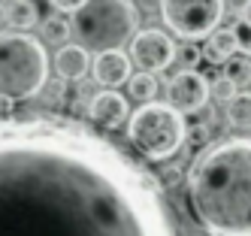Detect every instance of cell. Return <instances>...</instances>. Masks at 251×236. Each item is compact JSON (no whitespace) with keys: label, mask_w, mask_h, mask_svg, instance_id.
<instances>
[{"label":"cell","mask_w":251,"mask_h":236,"mask_svg":"<svg viewBox=\"0 0 251 236\" xmlns=\"http://www.w3.org/2000/svg\"><path fill=\"white\" fill-rule=\"evenodd\" d=\"M0 236H178L151 173L79 124L0 121Z\"/></svg>","instance_id":"1"},{"label":"cell","mask_w":251,"mask_h":236,"mask_svg":"<svg viewBox=\"0 0 251 236\" xmlns=\"http://www.w3.org/2000/svg\"><path fill=\"white\" fill-rule=\"evenodd\" d=\"M188 206L209 236H251V139L200 152L188 173Z\"/></svg>","instance_id":"2"},{"label":"cell","mask_w":251,"mask_h":236,"mask_svg":"<svg viewBox=\"0 0 251 236\" xmlns=\"http://www.w3.org/2000/svg\"><path fill=\"white\" fill-rule=\"evenodd\" d=\"M139 30V15L130 0H85L73 12L70 36L85 52H115L133 40Z\"/></svg>","instance_id":"3"},{"label":"cell","mask_w":251,"mask_h":236,"mask_svg":"<svg viewBox=\"0 0 251 236\" xmlns=\"http://www.w3.org/2000/svg\"><path fill=\"white\" fill-rule=\"evenodd\" d=\"M49 54L30 33H0V97L30 100L46 88Z\"/></svg>","instance_id":"4"},{"label":"cell","mask_w":251,"mask_h":236,"mask_svg":"<svg viewBox=\"0 0 251 236\" xmlns=\"http://www.w3.org/2000/svg\"><path fill=\"white\" fill-rule=\"evenodd\" d=\"M185 118L167 103H146L127 118V139L146 160H167L185 145Z\"/></svg>","instance_id":"5"},{"label":"cell","mask_w":251,"mask_h":236,"mask_svg":"<svg viewBox=\"0 0 251 236\" xmlns=\"http://www.w3.org/2000/svg\"><path fill=\"white\" fill-rule=\"evenodd\" d=\"M224 15V0H160L164 25L185 43L206 40L212 30L221 27Z\"/></svg>","instance_id":"6"},{"label":"cell","mask_w":251,"mask_h":236,"mask_svg":"<svg viewBox=\"0 0 251 236\" xmlns=\"http://www.w3.org/2000/svg\"><path fill=\"white\" fill-rule=\"evenodd\" d=\"M130 61L142 70V73H164L173 61H176V43L167 30L157 27H146L136 30L130 40Z\"/></svg>","instance_id":"7"},{"label":"cell","mask_w":251,"mask_h":236,"mask_svg":"<svg viewBox=\"0 0 251 236\" xmlns=\"http://www.w3.org/2000/svg\"><path fill=\"white\" fill-rule=\"evenodd\" d=\"M209 100V79L197 70H182L167 85V106H173L178 115L200 112Z\"/></svg>","instance_id":"8"},{"label":"cell","mask_w":251,"mask_h":236,"mask_svg":"<svg viewBox=\"0 0 251 236\" xmlns=\"http://www.w3.org/2000/svg\"><path fill=\"white\" fill-rule=\"evenodd\" d=\"M88 115L97 127L103 131H121L130 118V106L118 91H97V94L88 100Z\"/></svg>","instance_id":"9"},{"label":"cell","mask_w":251,"mask_h":236,"mask_svg":"<svg viewBox=\"0 0 251 236\" xmlns=\"http://www.w3.org/2000/svg\"><path fill=\"white\" fill-rule=\"evenodd\" d=\"M91 73H94V82L103 85V91H115L118 85H124L130 79V58L121 49L100 52L94 67H91Z\"/></svg>","instance_id":"10"},{"label":"cell","mask_w":251,"mask_h":236,"mask_svg":"<svg viewBox=\"0 0 251 236\" xmlns=\"http://www.w3.org/2000/svg\"><path fill=\"white\" fill-rule=\"evenodd\" d=\"M91 70V54H88L82 46H61L58 54H55V73L67 82V85H76L85 79V73Z\"/></svg>","instance_id":"11"},{"label":"cell","mask_w":251,"mask_h":236,"mask_svg":"<svg viewBox=\"0 0 251 236\" xmlns=\"http://www.w3.org/2000/svg\"><path fill=\"white\" fill-rule=\"evenodd\" d=\"M3 25L12 33H27L30 27L40 25V12L33 0H9L3 6Z\"/></svg>","instance_id":"12"},{"label":"cell","mask_w":251,"mask_h":236,"mask_svg":"<svg viewBox=\"0 0 251 236\" xmlns=\"http://www.w3.org/2000/svg\"><path fill=\"white\" fill-rule=\"evenodd\" d=\"M233 54H239L236 40H233V30L230 27H218V30H212L206 36V46L200 52V58H206L209 64H227Z\"/></svg>","instance_id":"13"},{"label":"cell","mask_w":251,"mask_h":236,"mask_svg":"<svg viewBox=\"0 0 251 236\" xmlns=\"http://www.w3.org/2000/svg\"><path fill=\"white\" fill-rule=\"evenodd\" d=\"M127 91H130V97L136 103H154L157 97V76H151V73H130V79H127Z\"/></svg>","instance_id":"14"},{"label":"cell","mask_w":251,"mask_h":236,"mask_svg":"<svg viewBox=\"0 0 251 236\" xmlns=\"http://www.w3.org/2000/svg\"><path fill=\"white\" fill-rule=\"evenodd\" d=\"M227 121L236 131H251V94L239 91L236 97L227 103Z\"/></svg>","instance_id":"15"},{"label":"cell","mask_w":251,"mask_h":236,"mask_svg":"<svg viewBox=\"0 0 251 236\" xmlns=\"http://www.w3.org/2000/svg\"><path fill=\"white\" fill-rule=\"evenodd\" d=\"M40 43H49V46H67L70 40V22L64 15H49L46 22H40Z\"/></svg>","instance_id":"16"},{"label":"cell","mask_w":251,"mask_h":236,"mask_svg":"<svg viewBox=\"0 0 251 236\" xmlns=\"http://www.w3.org/2000/svg\"><path fill=\"white\" fill-rule=\"evenodd\" d=\"M224 79H230L236 88L251 85V58H245V54H233V58L224 64Z\"/></svg>","instance_id":"17"},{"label":"cell","mask_w":251,"mask_h":236,"mask_svg":"<svg viewBox=\"0 0 251 236\" xmlns=\"http://www.w3.org/2000/svg\"><path fill=\"white\" fill-rule=\"evenodd\" d=\"M236 94H239V88L233 85L230 79H224V76L209 82V97H212L215 103H230V100L236 97Z\"/></svg>","instance_id":"18"},{"label":"cell","mask_w":251,"mask_h":236,"mask_svg":"<svg viewBox=\"0 0 251 236\" xmlns=\"http://www.w3.org/2000/svg\"><path fill=\"white\" fill-rule=\"evenodd\" d=\"M230 30H233V40H236V49L248 58L251 54V22H239L236 18V25H233Z\"/></svg>","instance_id":"19"},{"label":"cell","mask_w":251,"mask_h":236,"mask_svg":"<svg viewBox=\"0 0 251 236\" xmlns=\"http://www.w3.org/2000/svg\"><path fill=\"white\" fill-rule=\"evenodd\" d=\"M209 124H194V127H188L185 131V139L191 142V149H200V145H206L209 142Z\"/></svg>","instance_id":"20"},{"label":"cell","mask_w":251,"mask_h":236,"mask_svg":"<svg viewBox=\"0 0 251 236\" xmlns=\"http://www.w3.org/2000/svg\"><path fill=\"white\" fill-rule=\"evenodd\" d=\"M176 61L185 70H191V67H197V61H200V49H197L194 43H188L185 49H176Z\"/></svg>","instance_id":"21"},{"label":"cell","mask_w":251,"mask_h":236,"mask_svg":"<svg viewBox=\"0 0 251 236\" xmlns=\"http://www.w3.org/2000/svg\"><path fill=\"white\" fill-rule=\"evenodd\" d=\"M160 182H164V185H170V188H176L178 182H182V170H178V167H167V170H160Z\"/></svg>","instance_id":"22"},{"label":"cell","mask_w":251,"mask_h":236,"mask_svg":"<svg viewBox=\"0 0 251 236\" xmlns=\"http://www.w3.org/2000/svg\"><path fill=\"white\" fill-rule=\"evenodd\" d=\"M49 3L55 6L58 12H76V9L85 3V0H49Z\"/></svg>","instance_id":"23"},{"label":"cell","mask_w":251,"mask_h":236,"mask_svg":"<svg viewBox=\"0 0 251 236\" xmlns=\"http://www.w3.org/2000/svg\"><path fill=\"white\" fill-rule=\"evenodd\" d=\"M245 6H248V0H224V9H230L233 15H239Z\"/></svg>","instance_id":"24"},{"label":"cell","mask_w":251,"mask_h":236,"mask_svg":"<svg viewBox=\"0 0 251 236\" xmlns=\"http://www.w3.org/2000/svg\"><path fill=\"white\" fill-rule=\"evenodd\" d=\"M236 18H239V22H251V0H248V6H245V9H242Z\"/></svg>","instance_id":"25"}]
</instances>
